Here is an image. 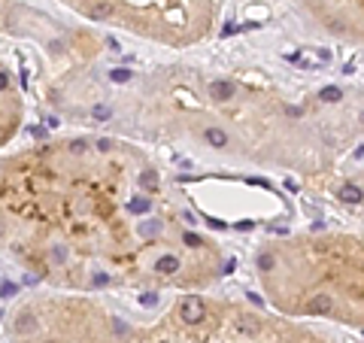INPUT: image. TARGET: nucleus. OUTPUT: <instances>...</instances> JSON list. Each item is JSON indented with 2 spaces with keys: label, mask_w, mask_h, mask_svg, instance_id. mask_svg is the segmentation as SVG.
I'll list each match as a JSON object with an SVG mask.
<instances>
[{
  "label": "nucleus",
  "mask_w": 364,
  "mask_h": 343,
  "mask_svg": "<svg viewBox=\"0 0 364 343\" xmlns=\"http://www.w3.org/2000/svg\"><path fill=\"white\" fill-rule=\"evenodd\" d=\"M207 95H210V101L225 104V101L234 98V82H228V79H213V82L207 85Z\"/></svg>",
  "instance_id": "1"
},
{
  "label": "nucleus",
  "mask_w": 364,
  "mask_h": 343,
  "mask_svg": "<svg viewBox=\"0 0 364 343\" xmlns=\"http://www.w3.org/2000/svg\"><path fill=\"white\" fill-rule=\"evenodd\" d=\"M207 143H210L213 149H225L231 140H228V134H225L222 128H207Z\"/></svg>",
  "instance_id": "2"
},
{
  "label": "nucleus",
  "mask_w": 364,
  "mask_h": 343,
  "mask_svg": "<svg viewBox=\"0 0 364 343\" xmlns=\"http://www.w3.org/2000/svg\"><path fill=\"white\" fill-rule=\"evenodd\" d=\"M319 98L328 101V104H337V101H343V89H337V85H328V89H322Z\"/></svg>",
  "instance_id": "3"
},
{
  "label": "nucleus",
  "mask_w": 364,
  "mask_h": 343,
  "mask_svg": "<svg viewBox=\"0 0 364 343\" xmlns=\"http://www.w3.org/2000/svg\"><path fill=\"white\" fill-rule=\"evenodd\" d=\"M361 122H364V113H361Z\"/></svg>",
  "instance_id": "4"
}]
</instances>
